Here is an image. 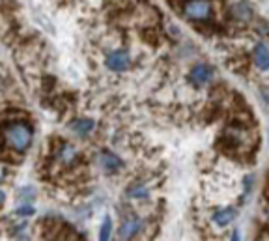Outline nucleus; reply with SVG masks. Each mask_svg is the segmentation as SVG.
<instances>
[{
	"mask_svg": "<svg viewBox=\"0 0 269 241\" xmlns=\"http://www.w3.org/2000/svg\"><path fill=\"white\" fill-rule=\"evenodd\" d=\"M146 194H148V191H146L144 187H134L133 191H131V196H138V198L146 196Z\"/></svg>",
	"mask_w": 269,
	"mask_h": 241,
	"instance_id": "nucleus-13",
	"label": "nucleus"
},
{
	"mask_svg": "<svg viewBox=\"0 0 269 241\" xmlns=\"http://www.w3.org/2000/svg\"><path fill=\"white\" fill-rule=\"evenodd\" d=\"M106 66L114 71H122L129 66V54L128 50H114L106 56Z\"/></svg>",
	"mask_w": 269,
	"mask_h": 241,
	"instance_id": "nucleus-4",
	"label": "nucleus"
},
{
	"mask_svg": "<svg viewBox=\"0 0 269 241\" xmlns=\"http://www.w3.org/2000/svg\"><path fill=\"white\" fill-rule=\"evenodd\" d=\"M212 78V70L208 68V66L204 64H198V66H194L191 71V80L194 82L196 86H202L206 84L208 80Z\"/></svg>",
	"mask_w": 269,
	"mask_h": 241,
	"instance_id": "nucleus-5",
	"label": "nucleus"
},
{
	"mask_svg": "<svg viewBox=\"0 0 269 241\" xmlns=\"http://www.w3.org/2000/svg\"><path fill=\"white\" fill-rule=\"evenodd\" d=\"M226 140L230 142V144H234L238 150H241V148H247L248 144H250V135L241 128H228Z\"/></svg>",
	"mask_w": 269,
	"mask_h": 241,
	"instance_id": "nucleus-3",
	"label": "nucleus"
},
{
	"mask_svg": "<svg viewBox=\"0 0 269 241\" xmlns=\"http://www.w3.org/2000/svg\"><path fill=\"white\" fill-rule=\"evenodd\" d=\"M101 163H103V168H105V170L112 172L120 166L122 161L116 156H112V154H103V156H101Z\"/></svg>",
	"mask_w": 269,
	"mask_h": 241,
	"instance_id": "nucleus-9",
	"label": "nucleus"
},
{
	"mask_svg": "<svg viewBox=\"0 0 269 241\" xmlns=\"http://www.w3.org/2000/svg\"><path fill=\"white\" fill-rule=\"evenodd\" d=\"M110 230H112V224H110V219L108 217H105V220H103V224H101V232H100V240L106 241L108 238H110Z\"/></svg>",
	"mask_w": 269,
	"mask_h": 241,
	"instance_id": "nucleus-11",
	"label": "nucleus"
},
{
	"mask_svg": "<svg viewBox=\"0 0 269 241\" xmlns=\"http://www.w3.org/2000/svg\"><path fill=\"white\" fill-rule=\"evenodd\" d=\"M32 142V129L26 124L14 122L6 126V144L15 152H24Z\"/></svg>",
	"mask_w": 269,
	"mask_h": 241,
	"instance_id": "nucleus-1",
	"label": "nucleus"
},
{
	"mask_svg": "<svg viewBox=\"0 0 269 241\" xmlns=\"http://www.w3.org/2000/svg\"><path fill=\"white\" fill-rule=\"evenodd\" d=\"M140 230V219H128L124 224H122L120 228V238H124V240H128V238H133L136 232Z\"/></svg>",
	"mask_w": 269,
	"mask_h": 241,
	"instance_id": "nucleus-7",
	"label": "nucleus"
},
{
	"mask_svg": "<svg viewBox=\"0 0 269 241\" xmlns=\"http://www.w3.org/2000/svg\"><path fill=\"white\" fill-rule=\"evenodd\" d=\"M71 128H73V131H77L78 135H86L94 129V120H77Z\"/></svg>",
	"mask_w": 269,
	"mask_h": 241,
	"instance_id": "nucleus-10",
	"label": "nucleus"
},
{
	"mask_svg": "<svg viewBox=\"0 0 269 241\" xmlns=\"http://www.w3.org/2000/svg\"><path fill=\"white\" fill-rule=\"evenodd\" d=\"M254 62L256 66L260 68V70H269V49L266 47V45H256L254 49Z\"/></svg>",
	"mask_w": 269,
	"mask_h": 241,
	"instance_id": "nucleus-6",
	"label": "nucleus"
},
{
	"mask_svg": "<svg viewBox=\"0 0 269 241\" xmlns=\"http://www.w3.org/2000/svg\"><path fill=\"white\" fill-rule=\"evenodd\" d=\"M184 14L192 21H206L212 15L210 0H187L184 4Z\"/></svg>",
	"mask_w": 269,
	"mask_h": 241,
	"instance_id": "nucleus-2",
	"label": "nucleus"
},
{
	"mask_svg": "<svg viewBox=\"0 0 269 241\" xmlns=\"http://www.w3.org/2000/svg\"><path fill=\"white\" fill-rule=\"evenodd\" d=\"M236 217V212L232 208H226V210H219V212L213 215V220H215V224H219V226H224L228 222H232Z\"/></svg>",
	"mask_w": 269,
	"mask_h": 241,
	"instance_id": "nucleus-8",
	"label": "nucleus"
},
{
	"mask_svg": "<svg viewBox=\"0 0 269 241\" xmlns=\"http://www.w3.org/2000/svg\"><path fill=\"white\" fill-rule=\"evenodd\" d=\"M60 159H62V163H70V161H73V159H75V152H73V148H71V146H64L62 152H60Z\"/></svg>",
	"mask_w": 269,
	"mask_h": 241,
	"instance_id": "nucleus-12",
	"label": "nucleus"
},
{
	"mask_svg": "<svg viewBox=\"0 0 269 241\" xmlns=\"http://www.w3.org/2000/svg\"><path fill=\"white\" fill-rule=\"evenodd\" d=\"M17 213H19V215H32L34 210H32V208H21V210H17Z\"/></svg>",
	"mask_w": 269,
	"mask_h": 241,
	"instance_id": "nucleus-14",
	"label": "nucleus"
}]
</instances>
